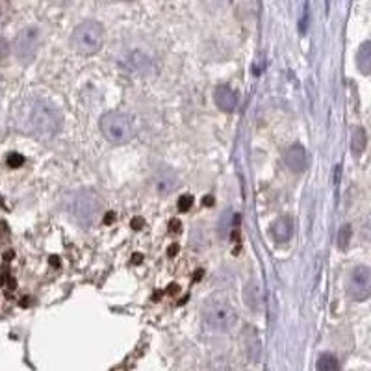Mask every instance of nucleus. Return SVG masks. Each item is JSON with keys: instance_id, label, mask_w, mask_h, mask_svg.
<instances>
[{"instance_id": "1", "label": "nucleus", "mask_w": 371, "mask_h": 371, "mask_svg": "<svg viewBox=\"0 0 371 371\" xmlns=\"http://www.w3.org/2000/svg\"><path fill=\"white\" fill-rule=\"evenodd\" d=\"M62 111L47 101H38L30 106L26 131L39 141L52 140L62 128Z\"/></svg>"}, {"instance_id": "2", "label": "nucleus", "mask_w": 371, "mask_h": 371, "mask_svg": "<svg viewBox=\"0 0 371 371\" xmlns=\"http://www.w3.org/2000/svg\"><path fill=\"white\" fill-rule=\"evenodd\" d=\"M201 312H203L204 325L217 333H231L238 323L236 310L223 295H214L204 301Z\"/></svg>"}, {"instance_id": "3", "label": "nucleus", "mask_w": 371, "mask_h": 371, "mask_svg": "<svg viewBox=\"0 0 371 371\" xmlns=\"http://www.w3.org/2000/svg\"><path fill=\"white\" fill-rule=\"evenodd\" d=\"M104 45V26L99 21L87 19L78 24L71 34V48L80 56H93Z\"/></svg>"}, {"instance_id": "4", "label": "nucleus", "mask_w": 371, "mask_h": 371, "mask_svg": "<svg viewBox=\"0 0 371 371\" xmlns=\"http://www.w3.org/2000/svg\"><path fill=\"white\" fill-rule=\"evenodd\" d=\"M101 132L113 145L131 143L135 135L134 121H132L131 116L123 113V111H106L101 117Z\"/></svg>"}, {"instance_id": "5", "label": "nucleus", "mask_w": 371, "mask_h": 371, "mask_svg": "<svg viewBox=\"0 0 371 371\" xmlns=\"http://www.w3.org/2000/svg\"><path fill=\"white\" fill-rule=\"evenodd\" d=\"M102 210V201L95 192H78L72 197V216L82 225H92Z\"/></svg>"}, {"instance_id": "6", "label": "nucleus", "mask_w": 371, "mask_h": 371, "mask_svg": "<svg viewBox=\"0 0 371 371\" xmlns=\"http://www.w3.org/2000/svg\"><path fill=\"white\" fill-rule=\"evenodd\" d=\"M43 34L38 26H26L15 39V56L23 63H32L41 48Z\"/></svg>"}, {"instance_id": "7", "label": "nucleus", "mask_w": 371, "mask_h": 371, "mask_svg": "<svg viewBox=\"0 0 371 371\" xmlns=\"http://www.w3.org/2000/svg\"><path fill=\"white\" fill-rule=\"evenodd\" d=\"M349 297L353 301H366L371 295V271L367 265H358L355 267L349 277L348 284Z\"/></svg>"}, {"instance_id": "8", "label": "nucleus", "mask_w": 371, "mask_h": 371, "mask_svg": "<svg viewBox=\"0 0 371 371\" xmlns=\"http://www.w3.org/2000/svg\"><path fill=\"white\" fill-rule=\"evenodd\" d=\"M284 164L292 173H303L309 167V155L303 145L294 143L284 150Z\"/></svg>"}, {"instance_id": "9", "label": "nucleus", "mask_w": 371, "mask_h": 371, "mask_svg": "<svg viewBox=\"0 0 371 371\" xmlns=\"http://www.w3.org/2000/svg\"><path fill=\"white\" fill-rule=\"evenodd\" d=\"M271 238L277 241V243H286V241L292 240L294 236V219L289 216H280L277 217L275 221L271 223Z\"/></svg>"}, {"instance_id": "10", "label": "nucleus", "mask_w": 371, "mask_h": 371, "mask_svg": "<svg viewBox=\"0 0 371 371\" xmlns=\"http://www.w3.org/2000/svg\"><path fill=\"white\" fill-rule=\"evenodd\" d=\"M214 102L217 104V108L221 111H234L238 108V95L236 92L228 86H219L214 93Z\"/></svg>"}, {"instance_id": "11", "label": "nucleus", "mask_w": 371, "mask_h": 371, "mask_svg": "<svg viewBox=\"0 0 371 371\" xmlns=\"http://www.w3.org/2000/svg\"><path fill=\"white\" fill-rule=\"evenodd\" d=\"M243 301H245L247 306L251 310H255V312H260L262 310L264 299H262L260 286H258L256 280H249L245 284V288H243Z\"/></svg>"}, {"instance_id": "12", "label": "nucleus", "mask_w": 371, "mask_h": 371, "mask_svg": "<svg viewBox=\"0 0 371 371\" xmlns=\"http://www.w3.org/2000/svg\"><path fill=\"white\" fill-rule=\"evenodd\" d=\"M243 340H245V348L249 358H251V360H258V357H260V338H258L256 328L245 327V331H243Z\"/></svg>"}, {"instance_id": "13", "label": "nucleus", "mask_w": 371, "mask_h": 371, "mask_svg": "<svg viewBox=\"0 0 371 371\" xmlns=\"http://www.w3.org/2000/svg\"><path fill=\"white\" fill-rule=\"evenodd\" d=\"M357 65L358 69H360L362 74H370L371 71V43L370 41H364V43L360 45V48H358V54H357Z\"/></svg>"}, {"instance_id": "14", "label": "nucleus", "mask_w": 371, "mask_h": 371, "mask_svg": "<svg viewBox=\"0 0 371 371\" xmlns=\"http://www.w3.org/2000/svg\"><path fill=\"white\" fill-rule=\"evenodd\" d=\"M367 147V134L364 128H355V132H353V138H351V149H353V155L357 156H362L364 155V150H366Z\"/></svg>"}, {"instance_id": "15", "label": "nucleus", "mask_w": 371, "mask_h": 371, "mask_svg": "<svg viewBox=\"0 0 371 371\" xmlns=\"http://www.w3.org/2000/svg\"><path fill=\"white\" fill-rule=\"evenodd\" d=\"M167 175L169 177H158V180H156V188H158V192L162 193V195H169V193L177 188V184H179L177 177H175L171 171H169Z\"/></svg>"}, {"instance_id": "16", "label": "nucleus", "mask_w": 371, "mask_h": 371, "mask_svg": "<svg viewBox=\"0 0 371 371\" xmlns=\"http://www.w3.org/2000/svg\"><path fill=\"white\" fill-rule=\"evenodd\" d=\"M316 367H318V371H336L340 370V362H338V358L334 357V355L325 353V355H321V357L318 358Z\"/></svg>"}, {"instance_id": "17", "label": "nucleus", "mask_w": 371, "mask_h": 371, "mask_svg": "<svg viewBox=\"0 0 371 371\" xmlns=\"http://www.w3.org/2000/svg\"><path fill=\"white\" fill-rule=\"evenodd\" d=\"M351 225H343L342 228H340V240H338V245H340V249H348L349 247V241H351Z\"/></svg>"}, {"instance_id": "18", "label": "nucleus", "mask_w": 371, "mask_h": 371, "mask_svg": "<svg viewBox=\"0 0 371 371\" xmlns=\"http://www.w3.org/2000/svg\"><path fill=\"white\" fill-rule=\"evenodd\" d=\"M177 206H179L180 212H188L189 208L193 206V197L192 195H182V197H179V203H177Z\"/></svg>"}, {"instance_id": "19", "label": "nucleus", "mask_w": 371, "mask_h": 371, "mask_svg": "<svg viewBox=\"0 0 371 371\" xmlns=\"http://www.w3.org/2000/svg\"><path fill=\"white\" fill-rule=\"evenodd\" d=\"M6 162L10 167H21L24 164V156H21L19 153H11V155H8Z\"/></svg>"}, {"instance_id": "20", "label": "nucleus", "mask_w": 371, "mask_h": 371, "mask_svg": "<svg viewBox=\"0 0 371 371\" xmlns=\"http://www.w3.org/2000/svg\"><path fill=\"white\" fill-rule=\"evenodd\" d=\"M309 2H304V10H303V19H301L299 23V30L301 32H306V28H309Z\"/></svg>"}, {"instance_id": "21", "label": "nucleus", "mask_w": 371, "mask_h": 371, "mask_svg": "<svg viewBox=\"0 0 371 371\" xmlns=\"http://www.w3.org/2000/svg\"><path fill=\"white\" fill-rule=\"evenodd\" d=\"M10 54V43L6 39H0V62H4Z\"/></svg>"}, {"instance_id": "22", "label": "nucleus", "mask_w": 371, "mask_h": 371, "mask_svg": "<svg viewBox=\"0 0 371 371\" xmlns=\"http://www.w3.org/2000/svg\"><path fill=\"white\" fill-rule=\"evenodd\" d=\"M8 234H10V228H8V225H6L4 221H0V240H4Z\"/></svg>"}, {"instance_id": "23", "label": "nucleus", "mask_w": 371, "mask_h": 371, "mask_svg": "<svg viewBox=\"0 0 371 371\" xmlns=\"http://www.w3.org/2000/svg\"><path fill=\"white\" fill-rule=\"evenodd\" d=\"M340 173H342V165H338L336 173H334V182L336 184H338V180H340Z\"/></svg>"}, {"instance_id": "24", "label": "nucleus", "mask_w": 371, "mask_h": 371, "mask_svg": "<svg viewBox=\"0 0 371 371\" xmlns=\"http://www.w3.org/2000/svg\"><path fill=\"white\" fill-rule=\"evenodd\" d=\"M171 231H180V221H175L173 219V221H171Z\"/></svg>"}, {"instance_id": "25", "label": "nucleus", "mask_w": 371, "mask_h": 371, "mask_svg": "<svg viewBox=\"0 0 371 371\" xmlns=\"http://www.w3.org/2000/svg\"><path fill=\"white\" fill-rule=\"evenodd\" d=\"M175 251H177V245H173V247H171V249H169V255L173 256V255H175Z\"/></svg>"}, {"instance_id": "26", "label": "nucleus", "mask_w": 371, "mask_h": 371, "mask_svg": "<svg viewBox=\"0 0 371 371\" xmlns=\"http://www.w3.org/2000/svg\"><path fill=\"white\" fill-rule=\"evenodd\" d=\"M132 223H135V228L141 227V219H135V221H132Z\"/></svg>"}, {"instance_id": "27", "label": "nucleus", "mask_w": 371, "mask_h": 371, "mask_svg": "<svg viewBox=\"0 0 371 371\" xmlns=\"http://www.w3.org/2000/svg\"><path fill=\"white\" fill-rule=\"evenodd\" d=\"M126 2H131V0H126Z\"/></svg>"}]
</instances>
